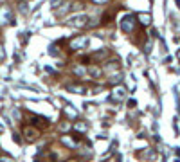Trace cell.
<instances>
[{
  "instance_id": "5",
  "label": "cell",
  "mask_w": 180,
  "mask_h": 162,
  "mask_svg": "<svg viewBox=\"0 0 180 162\" xmlns=\"http://www.w3.org/2000/svg\"><path fill=\"white\" fill-rule=\"evenodd\" d=\"M32 124H38V126H43V128H47V126H49V121H47L45 117H34Z\"/></svg>"
},
{
  "instance_id": "11",
  "label": "cell",
  "mask_w": 180,
  "mask_h": 162,
  "mask_svg": "<svg viewBox=\"0 0 180 162\" xmlns=\"http://www.w3.org/2000/svg\"><path fill=\"white\" fill-rule=\"evenodd\" d=\"M4 58V50H2V47H0V60Z\"/></svg>"
},
{
  "instance_id": "7",
  "label": "cell",
  "mask_w": 180,
  "mask_h": 162,
  "mask_svg": "<svg viewBox=\"0 0 180 162\" xmlns=\"http://www.w3.org/2000/svg\"><path fill=\"white\" fill-rule=\"evenodd\" d=\"M139 20H141V23H144V25H150V23H151V16H150V14H139Z\"/></svg>"
},
{
  "instance_id": "9",
  "label": "cell",
  "mask_w": 180,
  "mask_h": 162,
  "mask_svg": "<svg viewBox=\"0 0 180 162\" xmlns=\"http://www.w3.org/2000/svg\"><path fill=\"white\" fill-rule=\"evenodd\" d=\"M106 54H108L106 50H101V52H96V56H97V58H105Z\"/></svg>"
},
{
  "instance_id": "13",
  "label": "cell",
  "mask_w": 180,
  "mask_h": 162,
  "mask_svg": "<svg viewBox=\"0 0 180 162\" xmlns=\"http://www.w3.org/2000/svg\"><path fill=\"white\" fill-rule=\"evenodd\" d=\"M96 2H106V0H96Z\"/></svg>"
},
{
  "instance_id": "6",
  "label": "cell",
  "mask_w": 180,
  "mask_h": 162,
  "mask_svg": "<svg viewBox=\"0 0 180 162\" xmlns=\"http://www.w3.org/2000/svg\"><path fill=\"white\" fill-rule=\"evenodd\" d=\"M123 97H124V88H121V87H119V88L114 92V99H115V101H121Z\"/></svg>"
},
{
  "instance_id": "1",
  "label": "cell",
  "mask_w": 180,
  "mask_h": 162,
  "mask_svg": "<svg viewBox=\"0 0 180 162\" xmlns=\"http://www.w3.org/2000/svg\"><path fill=\"white\" fill-rule=\"evenodd\" d=\"M23 135H25V139H27L29 142H32V141H36V139H38L40 130H38L34 124H31V126H25V128H23Z\"/></svg>"
},
{
  "instance_id": "8",
  "label": "cell",
  "mask_w": 180,
  "mask_h": 162,
  "mask_svg": "<svg viewBox=\"0 0 180 162\" xmlns=\"http://www.w3.org/2000/svg\"><path fill=\"white\" fill-rule=\"evenodd\" d=\"M69 90H72V92H76V94H83V92H85L83 87H78V85H69Z\"/></svg>"
},
{
  "instance_id": "15",
  "label": "cell",
  "mask_w": 180,
  "mask_h": 162,
  "mask_svg": "<svg viewBox=\"0 0 180 162\" xmlns=\"http://www.w3.org/2000/svg\"><path fill=\"white\" fill-rule=\"evenodd\" d=\"M69 162H78V160H69Z\"/></svg>"
},
{
  "instance_id": "10",
  "label": "cell",
  "mask_w": 180,
  "mask_h": 162,
  "mask_svg": "<svg viewBox=\"0 0 180 162\" xmlns=\"http://www.w3.org/2000/svg\"><path fill=\"white\" fill-rule=\"evenodd\" d=\"M59 2H61V0H50V5H52V7H58Z\"/></svg>"
},
{
  "instance_id": "12",
  "label": "cell",
  "mask_w": 180,
  "mask_h": 162,
  "mask_svg": "<svg viewBox=\"0 0 180 162\" xmlns=\"http://www.w3.org/2000/svg\"><path fill=\"white\" fill-rule=\"evenodd\" d=\"M2 162H13V160H9V159H2Z\"/></svg>"
},
{
  "instance_id": "14",
  "label": "cell",
  "mask_w": 180,
  "mask_h": 162,
  "mask_svg": "<svg viewBox=\"0 0 180 162\" xmlns=\"http://www.w3.org/2000/svg\"><path fill=\"white\" fill-rule=\"evenodd\" d=\"M177 2H178V7H180V0H177Z\"/></svg>"
},
{
  "instance_id": "4",
  "label": "cell",
  "mask_w": 180,
  "mask_h": 162,
  "mask_svg": "<svg viewBox=\"0 0 180 162\" xmlns=\"http://www.w3.org/2000/svg\"><path fill=\"white\" fill-rule=\"evenodd\" d=\"M133 27H135L133 16H126V18L123 20V31H124V32H130V31H133Z\"/></svg>"
},
{
  "instance_id": "2",
  "label": "cell",
  "mask_w": 180,
  "mask_h": 162,
  "mask_svg": "<svg viewBox=\"0 0 180 162\" xmlns=\"http://www.w3.org/2000/svg\"><path fill=\"white\" fill-rule=\"evenodd\" d=\"M69 23L74 25V27H85V25L88 23V16H87V14H76V16L70 18Z\"/></svg>"
},
{
  "instance_id": "3",
  "label": "cell",
  "mask_w": 180,
  "mask_h": 162,
  "mask_svg": "<svg viewBox=\"0 0 180 162\" xmlns=\"http://www.w3.org/2000/svg\"><path fill=\"white\" fill-rule=\"evenodd\" d=\"M87 45H88V38H87V36H81V38H76V40L70 41V49H74V50L85 49Z\"/></svg>"
}]
</instances>
